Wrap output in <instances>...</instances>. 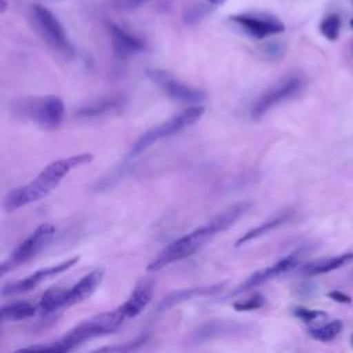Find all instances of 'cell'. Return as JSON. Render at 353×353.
<instances>
[{"label": "cell", "mask_w": 353, "mask_h": 353, "mask_svg": "<svg viewBox=\"0 0 353 353\" xmlns=\"http://www.w3.org/2000/svg\"><path fill=\"white\" fill-rule=\"evenodd\" d=\"M108 29L113 52L119 59H128L145 50V43L121 26L110 22L108 25Z\"/></svg>", "instance_id": "cell-14"}, {"label": "cell", "mask_w": 353, "mask_h": 353, "mask_svg": "<svg viewBox=\"0 0 353 353\" xmlns=\"http://www.w3.org/2000/svg\"><path fill=\"white\" fill-rule=\"evenodd\" d=\"M230 21L254 39H266L285 30L284 23L270 14H236L230 17Z\"/></svg>", "instance_id": "cell-10"}, {"label": "cell", "mask_w": 353, "mask_h": 353, "mask_svg": "<svg viewBox=\"0 0 353 353\" xmlns=\"http://www.w3.org/2000/svg\"><path fill=\"white\" fill-rule=\"evenodd\" d=\"M203 113H204L203 106H192V108H188V109L182 110L181 113L172 116L171 119L163 121L161 124H157V125L149 128L134 142L128 156L130 157L138 156L142 152H145L148 148L154 145L156 142H159L164 138H168L174 134H178L179 131L190 127L203 116Z\"/></svg>", "instance_id": "cell-5"}, {"label": "cell", "mask_w": 353, "mask_h": 353, "mask_svg": "<svg viewBox=\"0 0 353 353\" xmlns=\"http://www.w3.org/2000/svg\"><path fill=\"white\" fill-rule=\"evenodd\" d=\"M266 52L272 57H279L283 54V47L279 43H272L266 47Z\"/></svg>", "instance_id": "cell-30"}, {"label": "cell", "mask_w": 353, "mask_h": 353, "mask_svg": "<svg viewBox=\"0 0 353 353\" xmlns=\"http://www.w3.org/2000/svg\"><path fill=\"white\" fill-rule=\"evenodd\" d=\"M328 298H331L332 301L339 302V303H350V302H352V299H350L349 295L343 294L342 291H336V290L330 291V292H328Z\"/></svg>", "instance_id": "cell-29"}, {"label": "cell", "mask_w": 353, "mask_h": 353, "mask_svg": "<svg viewBox=\"0 0 353 353\" xmlns=\"http://www.w3.org/2000/svg\"><path fill=\"white\" fill-rule=\"evenodd\" d=\"M65 290L66 288L62 287H52L47 290L39 302V307L41 309V312L48 314L61 307H65Z\"/></svg>", "instance_id": "cell-22"}, {"label": "cell", "mask_w": 353, "mask_h": 353, "mask_svg": "<svg viewBox=\"0 0 353 353\" xmlns=\"http://www.w3.org/2000/svg\"><path fill=\"white\" fill-rule=\"evenodd\" d=\"M350 261H353V251L349 252H343L338 256H331L327 259H319L310 263H306L302 266L301 273L306 274V276H316V274H323V273H328L331 270L339 269L343 265L349 263Z\"/></svg>", "instance_id": "cell-19"}, {"label": "cell", "mask_w": 353, "mask_h": 353, "mask_svg": "<svg viewBox=\"0 0 353 353\" xmlns=\"http://www.w3.org/2000/svg\"><path fill=\"white\" fill-rule=\"evenodd\" d=\"M299 258H301L299 252H292L288 256H284L283 259L277 261L272 266H268L262 270H258V272L252 273L248 279H245L241 284H239L234 288L232 295L252 290V288H255V287H258V285H261V284H263V283H266V281H269V280H272L277 276H281V274L290 272L291 269H294L299 263Z\"/></svg>", "instance_id": "cell-13"}, {"label": "cell", "mask_w": 353, "mask_h": 353, "mask_svg": "<svg viewBox=\"0 0 353 353\" xmlns=\"http://www.w3.org/2000/svg\"><path fill=\"white\" fill-rule=\"evenodd\" d=\"M254 325L248 323H241L236 320H212L196 328L189 339L194 343H203L216 338L243 336L251 334Z\"/></svg>", "instance_id": "cell-11"}, {"label": "cell", "mask_w": 353, "mask_h": 353, "mask_svg": "<svg viewBox=\"0 0 353 353\" xmlns=\"http://www.w3.org/2000/svg\"><path fill=\"white\" fill-rule=\"evenodd\" d=\"M152 295H153V283L150 280H142L135 285L128 299L117 309L125 320L135 317L149 305Z\"/></svg>", "instance_id": "cell-17"}, {"label": "cell", "mask_w": 353, "mask_h": 353, "mask_svg": "<svg viewBox=\"0 0 353 353\" xmlns=\"http://www.w3.org/2000/svg\"><path fill=\"white\" fill-rule=\"evenodd\" d=\"M77 261H79V256H73V258H70L68 261H63L61 263L48 266L46 269H40V270L29 274L28 277H25L22 280L6 284L1 288V295L3 296H11V295L28 292V291L36 288L41 281H44L47 279H51V277H54V276H57L59 273H63L65 270L70 269L74 263H77Z\"/></svg>", "instance_id": "cell-12"}, {"label": "cell", "mask_w": 353, "mask_h": 353, "mask_svg": "<svg viewBox=\"0 0 353 353\" xmlns=\"http://www.w3.org/2000/svg\"><path fill=\"white\" fill-rule=\"evenodd\" d=\"M211 4H214V6H221V4H223L226 0H208Z\"/></svg>", "instance_id": "cell-31"}, {"label": "cell", "mask_w": 353, "mask_h": 353, "mask_svg": "<svg viewBox=\"0 0 353 353\" xmlns=\"http://www.w3.org/2000/svg\"><path fill=\"white\" fill-rule=\"evenodd\" d=\"M103 279V269L98 268L83 276L76 284L65 290V306L80 303L90 298Z\"/></svg>", "instance_id": "cell-16"}, {"label": "cell", "mask_w": 353, "mask_h": 353, "mask_svg": "<svg viewBox=\"0 0 353 353\" xmlns=\"http://www.w3.org/2000/svg\"><path fill=\"white\" fill-rule=\"evenodd\" d=\"M302 85H303V80L299 74H288L280 79L277 83L270 85L268 90H265L254 101V103L250 108L251 119L259 120L272 108L296 95L301 91Z\"/></svg>", "instance_id": "cell-7"}, {"label": "cell", "mask_w": 353, "mask_h": 353, "mask_svg": "<svg viewBox=\"0 0 353 353\" xmlns=\"http://www.w3.org/2000/svg\"><path fill=\"white\" fill-rule=\"evenodd\" d=\"M92 159L94 156L91 153H79L50 163L32 182L7 193L4 197V210L11 212L43 199L54 190L72 170L92 161Z\"/></svg>", "instance_id": "cell-2"}, {"label": "cell", "mask_w": 353, "mask_h": 353, "mask_svg": "<svg viewBox=\"0 0 353 353\" xmlns=\"http://www.w3.org/2000/svg\"><path fill=\"white\" fill-rule=\"evenodd\" d=\"M225 283H216L211 285H199V287H190V288H182L172 291L171 294L165 295L163 301L157 306V312H164L171 309L175 305H179L182 302L194 299V298H203V296H212L216 295L223 290Z\"/></svg>", "instance_id": "cell-15"}, {"label": "cell", "mask_w": 353, "mask_h": 353, "mask_svg": "<svg viewBox=\"0 0 353 353\" xmlns=\"http://www.w3.org/2000/svg\"><path fill=\"white\" fill-rule=\"evenodd\" d=\"M352 3H353V0H352Z\"/></svg>", "instance_id": "cell-35"}, {"label": "cell", "mask_w": 353, "mask_h": 353, "mask_svg": "<svg viewBox=\"0 0 353 353\" xmlns=\"http://www.w3.org/2000/svg\"><path fill=\"white\" fill-rule=\"evenodd\" d=\"M350 50H352V52H353V41L350 43Z\"/></svg>", "instance_id": "cell-32"}, {"label": "cell", "mask_w": 353, "mask_h": 353, "mask_svg": "<svg viewBox=\"0 0 353 353\" xmlns=\"http://www.w3.org/2000/svg\"><path fill=\"white\" fill-rule=\"evenodd\" d=\"M146 341V336H139L137 341H134V342H131V343H128V345H124V346H109V347H101L99 350H105V352H114V350H132V349H135L139 343H142V342H145Z\"/></svg>", "instance_id": "cell-28"}, {"label": "cell", "mask_w": 353, "mask_h": 353, "mask_svg": "<svg viewBox=\"0 0 353 353\" xmlns=\"http://www.w3.org/2000/svg\"><path fill=\"white\" fill-rule=\"evenodd\" d=\"M342 331V323L339 320H334L330 321L324 325L320 327H314L309 330V334L312 338L321 341V342H328L332 341L335 336H338V334Z\"/></svg>", "instance_id": "cell-23"}, {"label": "cell", "mask_w": 353, "mask_h": 353, "mask_svg": "<svg viewBox=\"0 0 353 353\" xmlns=\"http://www.w3.org/2000/svg\"><path fill=\"white\" fill-rule=\"evenodd\" d=\"M30 17L33 19V25L36 26V30L52 50L66 58L74 55V48L69 41L63 26L48 8L40 4H34L30 8Z\"/></svg>", "instance_id": "cell-6"}, {"label": "cell", "mask_w": 353, "mask_h": 353, "mask_svg": "<svg viewBox=\"0 0 353 353\" xmlns=\"http://www.w3.org/2000/svg\"><path fill=\"white\" fill-rule=\"evenodd\" d=\"M11 113L39 125L43 130H55L61 125L65 116L63 101L57 95L23 97L12 101Z\"/></svg>", "instance_id": "cell-4"}, {"label": "cell", "mask_w": 353, "mask_h": 353, "mask_svg": "<svg viewBox=\"0 0 353 353\" xmlns=\"http://www.w3.org/2000/svg\"><path fill=\"white\" fill-rule=\"evenodd\" d=\"M350 342H352V345H353V335H352V338H350Z\"/></svg>", "instance_id": "cell-34"}, {"label": "cell", "mask_w": 353, "mask_h": 353, "mask_svg": "<svg viewBox=\"0 0 353 353\" xmlns=\"http://www.w3.org/2000/svg\"><path fill=\"white\" fill-rule=\"evenodd\" d=\"M36 313V306L29 302H14L1 307V321H19L32 317Z\"/></svg>", "instance_id": "cell-21"}, {"label": "cell", "mask_w": 353, "mask_h": 353, "mask_svg": "<svg viewBox=\"0 0 353 353\" xmlns=\"http://www.w3.org/2000/svg\"><path fill=\"white\" fill-rule=\"evenodd\" d=\"M290 216H291V212H290V211H284V212H280L279 215H274L273 218H270V219L262 222L261 225H258V226L250 229L248 232H245V233L236 241V247H240V245H243V244H245V243H248V241H252V240H255V239H258V237L266 234L268 232H270V230L279 228L280 225H283L284 222H287V221L290 219Z\"/></svg>", "instance_id": "cell-20"}, {"label": "cell", "mask_w": 353, "mask_h": 353, "mask_svg": "<svg viewBox=\"0 0 353 353\" xmlns=\"http://www.w3.org/2000/svg\"><path fill=\"white\" fill-rule=\"evenodd\" d=\"M54 234L55 226L52 223H41L40 226H37L34 232L18 245V248L10 255V258L1 263V274H6L7 272L21 266L22 263L36 256L51 241Z\"/></svg>", "instance_id": "cell-8"}, {"label": "cell", "mask_w": 353, "mask_h": 353, "mask_svg": "<svg viewBox=\"0 0 353 353\" xmlns=\"http://www.w3.org/2000/svg\"><path fill=\"white\" fill-rule=\"evenodd\" d=\"M339 30H341V18H339V15L330 14V15H327L321 19L320 32L330 41H334V40L338 39Z\"/></svg>", "instance_id": "cell-24"}, {"label": "cell", "mask_w": 353, "mask_h": 353, "mask_svg": "<svg viewBox=\"0 0 353 353\" xmlns=\"http://www.w3.org/2000/svg\"><path fill=\"white\" fill-rule=\"evenodd\" d=\"M125 99L121 95H110L101 99H97L94 102L87 103L85 106L77 109L76 116L79 119H97L106 114L117 113L124 108Z\"/></svg>", "instance_id": "cell-18"}, {"label": "cell", "mask_w": 353, "mask_h": 353, "mask_svg": "<svg viewBox=\"0 0 353 353\" xmlns=\"http://www.w3.org/2000/svg\"><path fill=\"white\" fill-rule=\"evenodd\" d=\"M265 296L261 294H254L252 296L244 299V301H237L233 303V307L239 312H247V310H255L259 309L265 305Z\"/></svg>", "instance_id": "cell-25"}, {"label": "cell", "mask_w": 353, "mask_h": 353, "mask_svg": "<svg viewBox=\"0 0 353 353\" xmlns=\"http://www.w3.org/2000/svg\"><path fill=\"white\" fill-rule=\"evenodd\" d=\"M350 26H352V28H353V18H352V19H350Z\"/></svg>", "instance_id": "cell-33"}, {"label": "cell", "mask_w": 353, "mask_h": 353, "mask_svg": "<svg viewBox=\"0 0 353 353\" xmlns=\"http://www.w3.org/2000/svg\"><path fill=\"white\" fill-rule=\"evenodd\" d=\"M125 321V319L121 316L119 309L113 312H106L97 314L91 319H87L73 327L69 332H66L63 336H61L58 341H54L48 345H33L28 347H22L21 350L28 352H69L81 345L83 342L109 335L116 332L120 325Z\"/></svg>", "instance_id": "cell-3"}, {"label": "cell", "mask_w": 353, "mask_h": 353, "mask_svg": "<svg viewBox=\"0 0 353 353\" xmlns=\"http://www.w3.org/2000/svg\"><path fill=\"white\" fill-rule=\"evenodd\" d=\"M150 0H116L114 1V6L116 8L119 10H123V11H130V10H135L146 3H149Z\"/></svg>", "instance_id": "cell-27"}, {"label": "cell", "mask_w": 353, "mask_h": 353, "mask_svg": "<svg viewBox=\"0 0 353 353\" xmlns=\"http://www.w3.org/2000/svg\"><path fill=\"white\" fill-rule=\"evenodd\" d=\"M294 314L305 323H319L324 317H327V314L321 310H312V309H306V307H295Z\"/></svg>", "instance_id": "cell-26"}, {"label": "cell", "mask_w": 353, "mask_h": 353, "mask_svg": "<svg viewBox=\"0 0 353 353\" xmlns=\"http://www.w3.org/2000/svg\"><path fill=\"white\" fill-rule=\"evenodd\" d=\"M146 76L174 101L183 102V103H199L205 99V92L203 90L190 87L179 81L165 70L148 69Z\"/></svg>", "instance_id": "cell-9"}, {"label": "cell", "mask_w": 353, "mask_h": 353, "mask_svg": "<svg viewBox=\"0 0 353 353\" xmlns=\"http://www.w3.org/2000/svg\"><path fill=\"white\" fill-rule=\"evenodd\" d=\"M250 201H240L230 207H228L225 211L219 212L214 218H211L207 223L201 225L200 228L194 229L193 232L179 237L178 240L168 244L148 266V272H157L170 263L182 261L190 255H193L196 251H199L203 245L207 244L208 240H211L218 233H222L228 228H230L241 215H244L251 208Z\"/></svg>", "instance_id": "cell-1"}]
</instances>
